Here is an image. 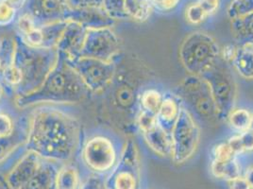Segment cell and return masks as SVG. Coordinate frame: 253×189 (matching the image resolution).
Returning a JSON list of instances; mask_svg holds the SVG:
<instances>
[{
    "label": "cell",
    "mask_w": 253,
    "mask_h": 189,
    "mask_svg": "<svg viewBox=\"0 0 253 189\" xmlns=\"http://www.w3.org/2000/svg\"><path fill=\"white\" fill-rule=\"evenodd\" d=\"M82 127L73 115L54 105L37 106L30 115L24 149L63 165L80 151Z\"/></svg>",
    "instance_id": "1"
},
{
    "label": "cell",
    "mask_w": 253,
    "mask_h": 189,
    "mask_svg": "<svg viewBox=\"0 0 253 189\" xmlns=\"http://www.w3.org/2000/svg\"><path fill=\"white\" fill-rule=\"evenodd\" d=\"M149 78V71L136 58L126 59L123 65L116 64V75L101 93L106 94V110L115 126L129 134L136 127L142 87Z\"/></svg>",
    "instance_id": "2"
},
{
    "label": "cell",
    "mask_w": 253,
    "mask_h": 189,
    "mask_svg": "<svg viewBox=\"0 0 253 189\" xmlns=\"http://www.w3.org/2000/svg\"><path fill=\"white\" fill-rule=\"evenodd\" d=\"M90 92L67 57L59 52V59L42 85L31 94L15 96L14 104L24 110L41 105L76 104Z\"/></svg>",
    "instance_id": "3"
},
{
    "label": "cell",
    "mask_w": 253,
    "mask_h": 189,
    "mask_svg": "<svg viewBox=\"0 0 253 189\" xmlns=\"http://www.w3.org/2000/svg\"><path fill=\"white\" fill-rule=\"evenodd\" d=\"M15 52L13 64L21 71L22 82L15 90V96L31 94L37 90L59 59L57 48L33 47L22 41L19 37L15 39Z\"/></svg>",
    "instance_id": "4"
},
{
    "label": "cell",
    "mask_w": 253,
    "mask_h": 189,
    "mask_svg": "<svg viewBox=\"0 0 253 189\" xmlns=\"http://www.w3.org/2000/svg\"><path fill=\"white\" fill-rule=\"evenodd\" d=\"M80 168L85 177L106 178L116 168L121 150L105 134L95 133L88 137L80 148Z\"/></svg>",
    "instance_id": "5"
},
{
    "label": "cell",
    "mask_w": 253,
    "mask_h": 189,
    "mask_svg": "<svg viewBox=\"0 0 253 189\" xmlns=\"http://www.w3.org/2000/svg\"><path fill=\"white\" fill-rule=\"evenodd\" d=\"M221 49L209 33L194 32L188 34L179 48L183 67L194 76H203L220 61Z\"/></svg>",
    "instance_id": "6"
},
{
    "label": "cell",
    "mask_w": 253,
    "mask_h": 189,
    "mask_svg": "<svg viewBox=\"0 0 253 189\" xmlns=\"http://www.w3.org/2000/svg\"><path fill=\"white\" fill-rule=\"evenodd\" d=\"M179 92L201 119L211 125L219 123L221 116L214 102L210 84L204 77L190 75L179 84Z\"/></svg>",
    "instance_id": "7"
},
{
    "label": "cell",
    "mask_w": 253,
    "mask_h": 189,
    "mask_svg": "<svg viewBox=\"0 0 253 189\" xmlns=\"http://www.w3.org/2000/svg\"><path fill=\"white\" fill-rule=\"evenodd\" d=\"M172 141L171 159L175 164H183L193 157L201 142V129L189 111L183 107L170 131Z\"/></svg>",
    "instance_id": "8"
},
{
    "label": "cell",
    "mask_w": 253,
    "mask_h": 189,
    "mask_svg": "<svg viewBox=\"0 0 253 189\" xmlns=\"http://www.w3.org/2000/svg\"><path fill=\"white\" fill-rule=\"evenodd\" d=\"M105 185L109 189H144L139 150L132 140L122 147L119 161L106 178Z\"/></svg>",
    "instance_id": "9"
},
{
    "label": "cell",
    "mask_w": 253,
    "mask_h": 189,
    "mask_svg": "<svg viewBox=\"0 0 253 189\" xmlns=\"http://www.w3.org/2000/svg\"><path fill=\"white\" fill-rule=\"evenodd\" d=\"M202 77L210 84L211 94L221 119L227 117L232 109H234L237 96V85L230 69L225 63L219 61Z\"/></svg>",
    "instance_id": "10"
},
{
    "label": "cell",
    "mask_w": 253,
    "mask_h": 189,
    "mask_svg": "<svg viewBox=\"0 0 253 189\" xmlns=\"http://www.w3.org/2000/svg\"><path fill=\"white\" fill-rule=\"evenodd\" d=\"M68 61L81 77L87 89L95 94L103 92L116 75V61L104 62L85 57L68 59Z\"/></svg>",
    "instance_id": "11"
},
{
    "label": "cell",
    "mask_w": 253,
    "mask_h": 189,
    "mask_svg": "<svg viewBox=\"0 0 253 189\" xmlns=\"http://www.w3.org/2000/svg\"><path fill=\"white\" fill-rule=\"evenodd\" d=\"M119 51L120 41L112 28L87 30L84 42L78 57L114 62Z\"/></svg>",
    "instance_id": "12"
},
{
    "label": "cell",
    "mask_w": 253,
    "mask_h": 189,
    "mask_svg": "<svg viewBox=\"0 0 253 189\" xmlns=\"http://www.w3.org/2000/svg\"><path fill=\"white\" fill-rule=\"evenodd\" d=\"M70 9L67 0H25L21 13L30 15L38 28L63 21Z\"/></svg>",
    "instance_id": "13"
},
{
    "label": "cell",
    "mask_w": 253,
    "mask_h": 189,
    "mask_svg": "<svg viewBox=\"0 0 253 189\" xmlns=\"http://www.w3.org/2000/svg\"><path fill=\"white\" fill-rule=\"evenodd\" d=\"M65 20L76 22L86 30L112 28L116 23V20L107 13L103 7L70 8L67 11Z\"/></svg>",
    "instance_id": "14"
},
{
    "label": "cell",
    "mask_w": 253,
    "mask_h": 189,
    "mask_svg": "<svg viewBox=\"0 0 253 189\" xmlns=\"http://www.w3.org/2000/svg\"><path fill=\"white\" fill-rule=\"evenodd\" d=\"M86 32L87 30L82 25L76 22L67 21L56 48L69 60L77 58L82 50Z\"/></svg>",
    "instance_id": "15"
},
{
    "label": "cell",
    "mask_w": 253,
    "mask_h": 189,
    "mask_svg": "<svg viewBox=\"0 0 253 189\" xmlns=\"http://www.w3.org/2000/svg\"><path fill=\"white\" fill-rule=\"evenodd\" d=\"M61 165L42 159L41 164L20 189H57V173Z\"/></svg>",
    "instance_id": "16"
},
{
    "label": "cell",
    "mask_w": 253,
    "mask_h": 189,
    "mask_svg": "<svg viewBox=\"0 0 253 189\" xmlns=\"http://www.w3.org/2000/svg\"><path fill=\"white\" fill-rule=\"evenodd\" d=\"M143 137L149 148L156 154L163 157H171L172 154V141L171 134L167 128L162 126L160 121L154 128L146 133H143Z\"/></svg>",
    "instance_id": "17"
},
{
    "label": "cell",
    "mask_w": 253,
    "mask_h": 189,
    "mask_svg": "<svg viewBox=\"0 0 253 189\" xmlns=\"http://www.w3.org/2000/svg\"><path fill=\"white\" fill-rule=\"evenodd\" d=\"M86 177L80 166L72 162L61 165L56 180L57 189H82Z\"/></svg>",
    "instance_id": "18"
},
{
    "label": "cell",
    "mask_w": 253,
    "mask_h": 189,
    "mask_svg": "<svg viewBox=\"0 0 253 189\" xmlns=\"http://www.w3.org/2000/svg\"><path fill=\"white\" fill-rule=\"evenodd\" d=\"M231 63L243 79L253 80V42L244 43L236 47Z\"/></svg>",
    "instance_id": "19"
},
{
    "label": "cell",
    "mask_w": 253,
    "mask_h": 189,
    "mask_svg": "<svg viewBox=\"0 0 253 189\" xmlns=\"http://www.w3.org/2000/svg\"><path fill=\"white\" fill-rule=\"evenodd\" d=\"M28 133L11 137H0V168L6 170V163L25 146Z\"/></svg>",
    "instance_id": "20"
},
{
    "label": "cell",
    "mask_w": 253,
    "mask_h": 189,
    "mask_svg": "<svg viewBox=\"0 0 253 189\" xmlns=\"http://www.w3.org/2000/svg\"><path fill=\"white\" fill-rule=\"evenodd\" d=\"M153 8L150 0H124V11L126 18L134 21H147Z\"/></svg>",
    "instance_id": "21"
},
{
    "label": "cell",
    "mask_w": 253,
    "mask_h": 189,
    "mask_svg": "<svg viewBox=\"0 0 253 189\" xmlns=\"http://www.w3.org/2000/svg\"><path fill=\"white\" fill-rule=\"evenodd\" d=\"M210 168L214 178L225 180L226 182L243 174L242 166L236 158L224 163L212 161Z\"/></svg>",
    "instance_id": "22"
},
{
    "label": "cell",
    "mask_w": 253,
    "mask_h": 189,
    "mask_svg": "<svg viewBox=\"0 0 253 189\" xmlns=\"http://www.w3.org/2000/svg\"><path fill=\"white\" fill-rule=\"evenodd\" d=\"M67 21L56 22L49 25L40 27L42 31L43 43L42 47L45 48H56L59 40L63 34V30L66 27Z\"/></svg>",
    "instance_id": "23"
},
{
    "label": "cell",
    "mask_w": 253,
    "mask_h": 189,
    "mask_svg": "<svg viewBox=\"0 0 253 189\" xmlns=\"http://www.w3.org/2000/svg\"><path fill=\"white\" fill-rule=\"evenodd\" d=\"M232 31L237 40L253 42V12L240 19L232 20Z\"/></svg>",
    "instance_id": "24"
},
{
    "label": "cell",
    "mask_w": 253,
    "mask_h": 189,
    "mask_svg": "<svg viewBox=\"0 0 253 189\" xmlns=\"http://www.w3.org/2000/svg\"><path fill=\"white\" fill-rule=\"evenodd\" d=\"M163 100V94L158 90L152 88L146 89L140 95V109L154 115H158Z\"/></svg>",
    "instance_id": "25"
},
{
    "label": "cell",
    "mask_w": 253,
    "mask_h": 189,
    "mask_svg": "<svg viewBox=\"0 0 253 189\" xmlns=\"http://www.w3.org/2000/svg\"><path fill=\"white\" fill-rule=\"evenodd\" d=\"M179 109L180 107L178 102L173 97H164L157 115L159 121H162L166 124H170L172 128L175 120L179 116Z\"/></svg>",
    "instance_id": "26"
},
{
    "label": "cell",
    "mask_w": 253,
    "mask_h": 189,
    "mask_svg": "<svg viewBox=\"0 0 253 189\" xmlns=\"http://www.w3.org/2000/svg\"><path fill=\"white\" fill-rule=\"evenodd\" d=\"M228 143L237 155L253 151V132L252 130L245 131L240 135L231 137Z\"/></svg>",
    "instance_id": "27"
},
{
    "label": "cell",
    "mask_w": 253,
    "mask_h": 189,
    "mask_svg": "<svg viewBox=\"0 0 253 189\" xmlns=\"http://www.w3.org/2000/svg\"><path fill=\"white\" fill-rule=\"evenodd\" d=\"M227 118L230 125L240 133L250 129L252 115L246 109H232Z\"/></svg>",
    "instance_id": "28"
},
{
    "label": "cell",
    "mask_w": 253,
    "mask_h": 189,
    "mask_svg": "<svg viewBox=\"0 0 253 189\" xmlns=\"http://www.w3.org/2000/svg\"><path fill=\"white\" fill-rule=\"evenodd\" d=\"M253 12V0H232L227 13L232 21L243 18Z\"/></svg>",
    "instance_id": "29"
},
{
    "label": "cell",
    "mask_w": 253,
    "mask_h": 189,
    "mask_svg": "<svg viewBox=\"0 0 253 189\" xmlns=\"http://www.w3.org/2000/svg\"><path fill=\"white\" fill-rule=\"evenodd\" d=\"M0 75L4 84L8 87L13 89V91L15 92V90L19 87L22 82V74L19 68L15 64L11 63L10 65L4 67L1 70Z\"/></svg>",
    "instance_id": "30"
},
{
    "label": "cell",
    "mask_w": 253,
    "mask_h": 189,
    "mask_svg": "<svg viewBox=\"0 0 253 189\" xmlns=\"http://www.w3.org/2000/svg\"><path fill=\"white\" fill-rule=\"evenodd\" d=\"M15 46V40L11 38L4 37L0 40V61L2 63V69L13 63Z\"/></svg>",
    "instance_id": "31"
},
{
    "label": "cell",
    "mask_w": 253,
    "mask_h": 189,
    "mask_svg": "<svg viewBox=\"0 0 253 189\" xmlns=\"http://www.w3.org/2000/svg\"><path fill=\"white\" fill-rule=\"evenodd\" d=\"M18 9L8 0H0V27L10 26L15 21Z\"/></svg>",
    "instance_id": "32"
},
{
    "label": "cell",
    "mask_w": 253,
    "mask_h": 189,
    "mask_svg": "<svg viewBox=\"0 0 253 189\" xmlns=\"http://www.w3.org/2000/svg\"><path fill=\"white\" fill-rule=\"evenodd\" d=\"M102 7L115 20L127 19L124 11V0H103Z\"/></svg>",
    "instance_id": "33"
},
{
    "label": "cell",
    "mask_w": 253,
    "mask_h": 189,
    "mask_svg": "<svg viewBox=\"0 0 253 189\" xmlns=\"http://www.w3.org/2000/svg\"><path fill=\"white\" fill-rule=\"evenodd\" d=\"M207 16H209L208 13L202 8L200 2L190 4L185 11L186 20L193 25L201 24L206 19Z\"/></svg>",
    "instance_id": "34"
},
{
    "label": "cell",
    "mask_w": 253,
    "mask_h": 189,
    "mask_svg": "<svg viewBox=\"0 0 253 189\" xmlns=\"http://www.w3.org/2000/svg\"><path fill=\"white\" fill-rule=\"evenodd\" d=\"M212 156L214 162L224 163L235 159L237 154L234 152L232 147L229 145V143H220L216 145L212 150Z\"/></svg>",
    "instance_id": "35"
},
{
    "label": "cell",
    "mask_w": 253,
    "mask_h": 189,
    "mask_svg": "<svg viewBox=\"0 0 253 189\" xmlns=\"http://www.w3.org/2000/svg\"><path fill=\"white\" fill-rule=\"evenodd\" d=\"M159 124V119L157 115L148 113L146 111L141 110L138 114L137 119H136V127L140 130V132L146 133L152 128Z\"/></svg>",
    "instance_id": "36"
},
{
    "label": "cell",
    "mask_w": 253,
    "mask_h": 189,
    "mask_svg": "<svg viewBox=\"0 0 253 189\" xmlns=\"http://www.w3.org/2000/svg\"><path fill=\"white\" fill-rule=\"evenodd\" d=\"M70 8H87V7H102L103 0H67Z\"/></svg>",
    "instance_id": "37"
},
{
    "label": "cell",
    "mask_w": 253,
    "mask_h": 189,
    "mask_svg": "<svg viewBox=\"0 0 253 189\" xmlns=\"http://www.w3.org/2000/svg\"><path fill=\"white\" fill-rule=\"evenodd\" d=\"M153 7L162 11H169L174 10L180 0H150Z\"/></svg>",
    "instance_id": "38"
},
{
    "label": "cell",
    "mask_w": 253,
    "mask_h": 189,
    "mask_svg": "<svg viewBox=\"0 0 253 189\" xmlns=\"http://www.w3.org/2000/svg\"><path fill=\"white\" fill-rule=\"evenodd\" d=\"M82 189H109L105 185V180L95 176H90L85 180Z\"/></svg>",
    "instance_id": "39"
},
{
    "label": "cell",
    "mask_w": 253,
    "mask_h": 189,
    "mask_svg": "<svg viewBox=\"0 0 253 189\" xmlns=\"http://www.w3.org/2000/svg\"><path fill=\"white\" fill-rule=\"evenodd\" d=\"M229 189H252L243 175L227 181Z\"/></svg>",
    "instance_id": "40"
},
{
    "label": "cell",
    "mask_w": 253,
    "mask_h": 189,
    "mask_svg": "<svg viewBox=\"0 0 253 189\" xmlns=\"http://www.w3.org/2000/svg\"><path fill=\"white\" fill-rule=\"evenodd\" d=\"M199 2L208 15L216 11L219 5V0H200Z\"/></svg>",
    "instance_id": "41"
},
{
    "label": "cell",
    "mask_w": 253,
    "mask_h": 189,
    "mask_svg": "<svg viewBox=\"0 0 253 189\" xmlns=\"http://www.w3.org/2000/svg\"><path fill=\"white\" fill-rule=\"evenodd\" d=\"M242 175L249 183L251 189H253V165L249 166L246 169H243Z\"/></svg>",
    "instance_id": "42"
},
{
    "label": "cell",
    "mask_w": 253,
    "mask_h": 189,
    "mask_svg": "<svg viewBox=\"0 0 253 189\" xmlns=\"http://www.w3.org/2000/svg\"><path fill=\"white\" fill-rule=\"evenodd\" d=\"M8 1L11 2V4H13L18 10L21 9V7L25 2V0H8Z\"/></svg>",
    "instance_id": "43"
},
{
    "label": "cell",
    "mask_w": 253,
    "mask_h": 189,
    "mask_svg": "<svg viewBox=\"0 0 253 189\" xmlns=\"http://www.w3.org/2000/svg\"><path fill=\"white\" fill-rule=\"evenodd\" d=\"M0 189H10L9 187L7 186V184H6L5 180H4V177H3V175L1 173H0Z\"/></svg>",
    "instance_id": "44"
},
{
    "label": "cell",
    "mask_w": 253,
    "mask_h": 189,
    "mask_svg": "<svg viewBox=\"0 0 253 189\" xmlns=\"http://www.w3.org/2000/svg\"><path fill=\"white\" fill-rule=\"evenodd\" d=\"M249 130H252L253 132V116H252V120H251V125H250V129Z\"/></svg>",
    "instance_id": "45"
},
{
    "label": "cell",
    "mask_w": 253,
    "mask_h": 189,
    "mask_svg": "<svg viewBox=\"0 0 253 189\" xmlns=\"http://www.w3.org/2000/svg\"><path fill=\"white\" fill-rule=\"evenodd\" d=\"M1 96H2V87L0 85V98H1Z\"/></svg>",
    "instance_id": "46"
},
{
    "label": "cell",
    "mask_w": 253,
    "mask_h": 189,
    "mask_svg": "<svg viewBox=\"0 0 253 189\" xmlns=\"http://www.w3.org/2000/svg\"><path fill=\"white\" fill-rule=\"evenodd\" d=\"M1 70H2V63H1V61H0V72H1Z\"/></svg>",
    "instance_id": "47"
}]
</instances>
